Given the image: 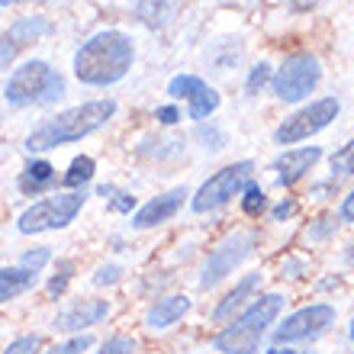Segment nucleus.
<instances>
[{
    "mask_svg": "<svg viewBox=\"0 0 354 354\" xmlns=\"http://www.w3.org/2000/svg\"><path fill=\"white\" fill-rule=\"evenodd\" d=\"M348 261H351V264H354V245H351V252H348Z\"/></svg>",
    "mask_w": 354,
    "mask_h": 354,
    "instance_id": "nucleus-36",
    "label": "nucleus"
},
{
    "mask_svg": "<svg viewBox=\"0 0 354 354\" xmlns=\"http://www.w3.org/2000/svg\"><path fill=\"white\" fill-rule=\"evenodd\" d=\"M335 322V309L328 303H316V306H306L287 316L274 328V342L277 345H290V342H306V338H319L328 326Z\"/></svg>",
    "mask_w": 354,
    "mask_h": 354,
    "instance_id": "nucleus-10",
    "label": "nucleus"
},
{
    "mask_svg": "<svg viewBox=\"0 0 354 354\" xmlns=\"http://www.w3.org/2000/svg\"><path fill=\"white\" fill-rule=\"evenodd\" d=\"M93 158H87V155H81V158H75L71 161V168H68V174H65V187H71V190H77V187H84L87 180L93 177Z\"/></svg>",
    "mask_w": 354,
    "mask_h": 354,
    "instance_id": "nucleus-20",
    "label": "nucleus"
},
{
    "mask_svg": "<svg viewBox=\"0 0 354 354\" xmlns=\"http://www.w3.org/2000/svg\"><path fill=\"white\" fill-rule=\"evenodd\" d=\"M270 77H274V75H270V65H268V62L254 65L252 75H248V81H245V91H248V93H258V91H261V87L270 81Z\"/></svg>",
    "mask_w": 354,
    "mask_h": 354,
    "instance_id": "nucleus-28",
    "label": "nucleus"
},
{
    "mask_svg": "<svg viewBox=\"0 0 354 354\" xmlns=\"http://www.w3.org/2000/svg\"><path fill=\"white\" fill-rule=\"evenodd\" d=\"M252 174H254L252 161H235V165H229V168L216 171V174L194 194V200H190L194 213H209V209L225 206L232 196L242 194L245 184H252Z\"/></svg>",
    "mask_w": 354,
    "mask_h": 354,
    "instance_id": "nucleus-7",
    "label": "nucleus"
},
{
    "mask_svg": "<svg viewBox=\"0 0 354 354\" xmlns=\"http://www.w3.org/2000/svg\"><path fill=\"white\" fill-rule=\"evenodd\" d=\"M97 194L110 203V209H116V213H132V206H136V196L126 194V190H120V187H113V184H103Z\"/></svg>",
    "mask_w": 354,
    "mask_h": 354,
    "instance_id": "nucleus-21",
    "label": "nucleus"
},
{
    "mask_svg": "<svg viewBox=\"0 0 354 354\" xmlns=\"http://www.w3.org/2000/svg\"><path fill=\"white\" fill-rule=\"evenodd\" d=\"M283 309V297L280 293H264L245 309L242 316L235 319L232 326H225L219 335H216V351L223 354H258L261 348V338L268 335V328L274 326V319L280 316Z\"/></svg>",
    "mask_w": 354,
    "mask_h": 354,
    "instance_id": "nucleus-3",
    "label": "nucleus"
},
{
    "mask_svg": "<svg viewBox=\"0 0 354 354\" xmlns=\"http://www.w3.org/2000/svg\"><path fill=\"white\" fill-rule=\"evenodd\" d=\"M55 184V168L48 161H29L19 174V190L23 194H46Z\"/></svg>",
    "mask_w": 354,
    "mask_h": 354,
    "instance_id": "nucleus-19",
    "label": "nucleus"
},
{
    "mask_svg": "<svg viewBox=\"0 0 354 354\" xmlns=\"http://www.w3.org/2000/svg\"><path fill=\"white\" fill-rule=\"evenodd\" d=\"M254 245H258V235L248 232V229H239V232L225 235L223 242L213 248V254L206 258L203 274H200V287L209 290V287H216L219 280H225L248 254L254 252Z\"/></svg>",
    "mask_w": 354,
    "mask_h": 354,
    "instance_id": "nucleus-9",
    "label": "nucleus"
},
{
    "mask_svg": "<svg viewBox=\"0 0 354 354\" xmlns=\"http://www.w3.org/2000/svg\"><path fill=\"white\" fill-rule=\"evenodd\" d=\"M52 32V23L46 17H19L13 26L0 36V68H10L17 62L19 52H26L29 46H36Z\"/></svg>",
    "mask_w": 354,
    "mask_h": 354,
    "instance_id": "nucleus-11",
    "label": "nucleus"
},
{
    "mask_svg": "<svg viewBox=\"0 0 354 354\" xmlns=\"http://www.w3.org/2000/svg\"><path fill=\"white\" fill-rule=\"evenodd\" d=\"M196 139L200 142H206V149H213V151H219L225 145V139H223V132L216 129V126H200L196 129Z\"/></svg>",
    "mask_w": 354,
    "mask_h": 354,
    "instance_id": "nucleus-31",
    "label": "nucleus"
},
{
    "mask_svg": "<svg viewBox=\"0 0 354 354\" xmlns=\"http://www.w3.org/2000/svg\"><path fill=\"white\" fill-rule=\"evenodd\" d=\"M177 120H180V113H177L174 106H158V122H165V126H174Z\"/></svg>",
    "mask_w": 354,
    "mask_h": 354,
    "instance_id": "nucleus-34",
    "label": "nucleus"
},
{
    "mask_svg": "<svg viewBox=\"0 0 354 354\" xmlns=\"http://www.w3.org/2000/svg\"><path fill=\"white\" fill-rule=\"evenodd\" d=\"M242 194H245V196H242V209H245L248 216H258L264 206H268V194H264L258 184H245Z\"/></svg>",
    "mask_w": 354,
    "mask_h": 354,
    "instance_id": "nucleus-23",
    "label": "nucleus"
},
{
    "mask_svg": "<svg viewBox=\"0 0 354 354\" xmlns=\"http://www.w3.org/2000/svg\"><path fill=\"white\" fill-rule=\"evenodd\" d=\"M87 348H91V335H75V338H68L65 345L52 348L48 354H84Z\"/></svg>",
    "mask_w": 354,
    "mask_h": 354,
    "instance_id": "nucleus-30",
    "label": "nucleus"
},
{
    "mask_svg": "<svg viewBox=\"0 0 354 354\" xmlns=\"http://www.w3.org/2000/svg\"><path fill=\"white\" fill-rule=\"evenodd\" d=\"M120 280H122L120 264H103V268H97V274H93V283H97V287H113V283H120Z\"/></svg>",
    "mask_w": 354,
    "mask_h": 354,
    "instance_id": "nucleus-29",
    "label": "nucleus"
},
{
    "mask_svg": "<svg viewBox=\"0 0 354 354\" xmlns=\"http://www.w3.org/2000/svg\"><path fill=\"white\" fill-rule=\"evenodd\" d=\"M187 196H190L187 194V187H174V190H168V194L155 196V200H149L139 213L132 216V225H136V229H155V225L168 223L171 216H177V209L184 206Z\"/></svg>",
    "mask_w": 354,
    "mask_h": 354,
    "instance_id": "nucleus-14",
    "label": "nucleus"
},
{
    "mask_svg": "<svg viewBox=\"0 0 354 354\" xmlns=\"http://www.w3.org/2000/svg\"><path fill=\"white\" fill-rule=\"evenodd\" d=\"M39 345H42L39 335H19L3 348V354H39Z\"/></svg>",
    "mask_w": 354,
    "mask_h": 354,
    "instance_id": "nucleus-27",
    "label": "nucleus"
},
{
    "mask_svg": "<svg viewBox=\"0 0 354 354\" xmlns=\"http://www.w3.org/2000/svg\"><path fill=\"white\" fill-rule=\"evenodd\" d=\"M110 316V303L106 299H81V303H71V306H65L62 313L55 316V322H52V328L55 332H84V328L97 326L100 319Z\"/></svg>",
    "mask_w": 354,
    "mask_h": 354,
    "instance_id": "nucleus-13",
    "label": "nucleus"
},
{
    "mask_svg": "<svg viewBox=\"0 0 354 354\" xmlns=\"http://www.w3.org/2000/svg\"><path fill=\"white\" fill-rule=\"evenodd\" d=\"M293 213H297V203H293V200H283V203L274 206V219H277V223L287 219V216H293Z\"/></svg>",
    "mask_w": 354,
    "mask_h": 354,
    "instance_id": "nucleus-33",
    "label": "nucleus"
},
{
    "mask_svg": "<svg viewBox=\"0 0 354 354\" xmlns=\"http://www.w3.org/2000/svg\"><path fill=\"white\" fill-rule=\"evenodd\" d=\"M338 100L335 97H322V100H313L309 106H303V110H297L290 120H283L277 126V132H274V139H277V145H297V142L303 139H313L316 132L328 129L332 122L338 120Z\"/></svg>",
    "mask_w": 354,
    "mask_h": 354,
    "instance_id": "nucleus-8",
    "label": "nucleus"
},
{
    "mask_svg": "<svg viewBox=\"0 0 354 354\" xmlns=\"http://www.w3.org/2000/svg\"><path fill=\"white\" fill-rule=\"evenodd\" d=\"M338 216H342V223H354V190L342 200V209H338Z\"/></svg>",
    "mask_w": 354,
    "mask_h": 354,
    "instance_id": "nucleus-32",
    "label": "nucleus"
},
{
    "mask_svg": "<svg viewBox=\"0 0 354 354\" xmlns=\"http://www.w3.org/2000/svg\"><path fill=\"white\" fill-rule=\"evenodd\" d=\"M87 194L84 190H68V194H55L32 203L29 209H23L17 219V229L23 235H39L52 232V229H65L75 223V216L84 209Z\"/></svg>",
    "mask_w": 354,
    "mask_h": 354,
    "instance_id": "nucleus-5",
    "label": "nucleus"
},
{
    "mask_svg": "<svg viewBox=\"0 0 354 354\" xmlns=\"http://www.w3.org/2000/svg\"><path fill=\"white\" fill-rule=\"evenodd\" d=\"M319 81H322V65H319V58L299 52V55H290L287 62L277 68V75L270 77V91H274L277 100L297 103L316 91Z\"/></svg>",
    "mask_w": 354,
    "mask_h": 354,
    "instance_id": "nucleus-6",
    "label": "nucleus"
},
{
    "mask_svg": "<svg viewBox=\"0 0 354 354\" xmlns=\"http://www.w3.org/2000/svg\"><path fill=\"white\" fill-rule=\"evenodd\" d=\"M168 93L174 97V100L190 103V120L203 122L206 116H213V113L219 110V93H216L209 84H203L200 77H194V75H177L174 81L168 84Z\"/></svg>",
    "mask_w": 354,
    "mask_h": 354,
    "instance_id": "nucleus-12",
    "label": "nucleus"
},
{
    "mask_svg": "<svg viewBox=\"0 0 354 354\" xmlns=\"http://www.w3.org/2000/svg\"><path fill=\"white\" fill-rule=\"evenodd\" d=\"M190 313V299L187 297H161L155 299L149 306V313H145V328L149 332H165V328H171L174 322H180V319Z\"/></svg>",
    "mask_w": 354,
    "mask_h": 354,
    "instance_id": "nucleus-16",
    "label": "nucleus"
},
{
    "mask_svg": "<svg viewBox=\"0 0 354 354\" xmlns=\"http://www.w3.org/2000/svg\"><path fill=\"white\" fill-rule=\"evenodd\" d=\"M71 274H75V261H58L55 264V277L48 280V297H62L65 293V287L71 283Z\"/></svg>",
    "mask_w": 354,
    "mask_h": 354,
    "instance_id": "nucleus-22",
    "label": "nucleus"
},
{
    "mask_svg": "<svg viewBox=\"0 0 354 354\" xmlns=\"http://www.w3.org/2000/svg\"><path fill=\"white\" fill-rule=\"evenodd\" d=\"M293 354H316V351H293Z\"/></svg>",
    "mask_w": 354,
    "mask_h": 354,
    "instance_id": "nucleus-37",
    "label": "nucleus"
},
{
    "mask_svg": "<svg viewBox=\"0 0 354 354\" xmlns=\"http://www.w3.org/2000/svg\"><path fill=\"white\" fill-rule=\"evenodd\" d=\"M319 158H322V149H319V145H306V149H290V151H283V155L274 161L277 184L280 187H293L297 180H303L309 171L316 168Z\"/></svg>",
    "mask_w": 354,
    "mask_h": 354,
    "instance_id": "nucleus-15",
    "label": "nucleus"
},
{
    "mask_svg": "<svg viewBox=\"0 0 354 354\" xmlns=\"http://www.w3.org/2000/svg\"><path fill=\"white\" fill-rule=\"evenodd\" d=\"M7 103L13 106H42V103H55L65 97V77L58 75L48 62H26L19 65L7 81L3 91Z\"/></svg>",
    "mask_w": 354,
    "mask_h": 354,
    "instance_id": "nucleus-4",
    "label": "nucleus"
},
{
    "mask_svg": "<svg viewBox=\"0 0 354 354\" xmlns=\"http://www.w3.org/2000/svg\"><path fill=\"white\" fill-rule=\"evenodd\" d=\"M351 338H354V319H351Z\"/></svg>",
    "mask_w": 354,
    "mask_h": 354,
    "instance_id": "nucleus-38",
    "label": "nucleus"
},
{
    "mask_svg": "<svg viewBox=\"0 0 354 354\" xmlns=\"http://www.w3.org/2000/svg\"><path fill=\"white\" fill-rule=\"evenodd\" d=\"M258 283H261V274H245V277L235 283V290H229V293L223 297V303L213 309V322H225V319L232 316L235 309L242 306L245 299H248L254 290H258Z\"/></svg>",
    "mask_w": 354,
    "mask_h": 354,
    "instance_id": "nucleus-17",
    "label": "nucleus"
},
{
    "mask_svg": "<svg viewBox=\"0 0 354 354\" xmlns=\"http://www.w3.org/2000/svg\"><path fill=\"white\" fill-rule=\"evenodd\" d=\"M52 261V252H48L46 245H39V248H29V252H23V258H19V268L32 270V274H39V270L46 268V264Z\"/></svg>",
    "mask_w": 354,
    "mask_h": 354,
    "instance_id": "nucleus-24",
    "label": "nucleus"
},
{
    "mask_svg": "<svg viewBox=\"0 0 354 354\" xmlns=\"http://www.w3.org/2000/svg\"><path fill=\"white\" fill-rule=\"evenodd\" d=\"M136 348H139V342L132 335H113L103 342L97 354H136Z\"/></svg>",
    "mask_w": 354,
    "mask_h": 354,
    "instance_id": "nucleus-25",
    "label": "nucleus"
},
{
    "mask_svg": "<svg viewBox=\"0 0 354 354\" xmlns=\"http://www.w3.org/2000/svg\"><path fill=\"white\" fill-rule=\"evenodd\" d=\"M0 3H3V7H10V3H19V0H0ZM46 3H52V0H46Z\"/></svg>",
    "mask_w": 354,
    "mask_h": 354,
    "instance_id": "nucleus-35",
    "label": "nucleus"
},
{
    "mask_svg": "<svg viewBox=\"0 0 354 354\" xmlns=\"http://www.w3.org/2000/svg\"><path fill=\"white\" fill-rule=\"evenodd\" d=\"M36 277L32 270L26 268H0V303H7V299H17L19 293H26V290L36 287Z\"/></svg>",
    "mask_w": 354,
    "mask_h": 354,
    "instance_id": "nucleus-18",
    "label": "nucleus"
},
{
    "mask_svg": "<svg viewBox=\"0 0 354 354\" xmlns=\"http://www.w3.org/2000/svg\"><path fill=\"white\" fill-rule=\"evenodd\" d=\"M332 171L335 174H354V139L332 155Z\"/></svg>",
    "mask_w": 354,
    "mask_h": 354,
    "instance_id": "nucleus-26",
    "label": "nucleus"
},
{
    "mask_svg": "<svg viewBox=\"0 0 354 354\" xmlns=\"http://www.w3.org/2000/svg\"><path fill=\"white\" fill-rule=\"evenodd\" d=\"M132 62H136L132 39L120 29H103L77 48L75 77L87 87H110L129 75Z\"/></svg>",
    "mask_w": 354,
    "mask_h": 354,
    "instance_id": "nucleus-1",
    "label": "nucleus"
},
{
    "mask_svg": "<svg viewBox=\"0 0 354 354\" xmlns=\"http://www.w3.org/2000/svg\"><path fill=\"white\" fill-rule=\"evenodd\" d=\"M113 113H116V100H87L81 106H71V110L58 113L55 120L42 122L39 129L29 132L26 139V151H48L55 149V145H68V142H77L97 132L100 126L113 120Z\"/></svg>",
    "mask_w": 354,
    "mask_h": 354,
    "instance_id": "nucleus-2",
    "label": "nucleus"
}]
</instances>
